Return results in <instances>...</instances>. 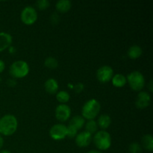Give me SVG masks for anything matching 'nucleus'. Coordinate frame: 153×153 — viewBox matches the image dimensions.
<instances>
[{
  "instance_id": "nucleus-1",
  "label": "nucleus",
  "mask_w": 153,
  "mask_h": 153,
  "mask_svg": "<svg viewBox=\"0 0 153 153\" xmlns=\"http://www.w3.org/2000/svg\"><path fill=\"white\" fill-rule=\"evenodd\" d=\"M18 121L16 117L12 114L4 115L0 118V134L10 136L17 130Z\"/></svg>"
},
{
  "instance_id": "nucleus-2",
  "label": "nucleus",
  "mask_w": 153,
  "mask_h": 153,
  "mask_svg": "<svg viewBox=\"0 0 153 153\" xmlns=\"http://www.w3.org/2000/svg\"><path fill=\"white\" fill-rule=\"evenodd\" d=\"M101 105L95 99H91L84 104L82 108V117L85 120H94L100 114Z\"/></svg>"
},
{
  "instance_id": "nucleus-3",
  "label": "nucleus",
  "mask_w": 153,
  "mask_h": 153,
  "mask_svg": "<svg viewBox=\"0 0 153 153\" xmlns=\"http://www.w3.org/2000/svg\"><path fill=\"white\" fill-rule=\"evenodd\" d=\"M29 73V66L25 61H14L10 65L9 73L13 79H22L25 77Z\"/></svg>"
},
{
  "instance_id": "nucleus-4",
  "label": "nucleus",
  "mask_w": 153,
  "mask_h": 153,
  "mask_svg": "<svg viewBox=\"0 0 153 153\" xmlns=\"http://www.w3.org/2000/svg\"><path fill=\"white\" fill-rule=\"evenodd\" d=\"M94 143L96 147L101 151L107 150L111 146V137L105 130L97 131L94 136Z\"/></svg>"
},
{
  "instance_id": "nucleus-5",
  "label": "nucleus",
  "mask_w": 153,
  "mask_h": 153,
  "mask_svg": "<svg viewBox=\"0 0 153 153\" xmlns=\"http://www.w3.org/2000/svg\"><path fill=\"white\" fill-rule=\"evenodd\" d=\"M126 80L132 91L140 92L144 88L145 78L140 72L137 70L131 72L127 76Z\"/></svg>"
},
{
  "instance_id": "nucleus-6",
  "label": "nucleus",
  "mask_w": 153,
  "mask_h": 153,
  "mask_svg": "<svg viewBox=\"0 0 153 153\" xmlns=\"http://www.w3.org/2000/svg\"><path fill=\"white\" fill-rule=\"evenodd\" d=\"M20 19L25 25H33L37 19V13L35 8L32 6H26L24 7L20 13Z\"/></svg>"
},
{
  "instance_id": "nucleus-7",
  "label": "nucleus",
  "mask_w": 153,
  "mask_h": 153,
  "mask_svg": "<svg viewBox=\"0 0 153 153\" xmlns=\"http://www.w3.org/2000/svg\"><path fill=\"white\" fill-rule=\"evenodd\" d=\"M49 136L54 140H61L67 136V126L64 124H55L49 130Z\"/></svg>"
},
{
  "instance_id": "nucleus-8",
  "label": "nucleus",
  "mask_w": 153,
  "mask_h": 153,
  "mask_svg": "<svg viewBox=\"0 0 153 153\" xmlns=\"http://www.w3.org/2000/svg\"><path fill=\"white\" fill-rule=\"evenodd\" d=\"M114 70L110 66L105 65L100 67L97 71V79L101 83H106L111 80Z\"/></svg>"
},
{
  "instance_id": "nucleus-9",
  "label": "nucleus",
  "mask_w": 153,
  "mask_h": 153,
  "mask_svg": "<svg viewBox=\"0 0 153 153\" xmlns=\"http://www.w3.org/2000/svg\"><path fill=\"white\" fill-rule=\"evenodd\" d=\"M55 115L60 122H66L71 116V108L66 104H60L55 108Z\"/></svg>"
},
{
  "instance_id": "nucleus-10",
  "label": "nucleus",
  "mask_w": 153,
  "mask_h": 153,
  "mask_svg": "<svg viewBox=\"0 0 153 153\" xmlns=\"http://www.w3.org/2000/svg\"><path fill=\"white\" fill-rule=\"evenodd\" d=\"M151 102V97L149 93L146 91H140L137 94L135 101V105L139 109H144L149 105Z\"/></svg>"
},
{
  "instance_id": "nucleus-11",
  "label": "nucleus",
  "mask_w": 153,
  "mask_h": 153,
  "mask_svg": "<svg viewBox=\"0 0 153 153\" xmlns=\"http://www.w3.org/2000/svg\"><path fill=\"white\" fill-rule=\"evenodd\" d=\"M92 139V134L88 133V131H84L77 134L76 136V143L79 147H87L91 144Z\"/></svg>"
},
{
  "instance_id": "nucleus-12",
  "label": "nucleus",
  "mask_w": 153,
  "mask_h": 153,
  "mask_svg": "<svg viewBox=\"0 0 153 153\" xmlns=\"http://www.w3.org/2000/svg\"><path fill=\"white\" fill-rule=\"evenodd\" d=\"M13 38L10 34L6 32H0V52L8 49L11 46Z\"/></svg>"
},
{
  "instance_id": "nucleus-13",
  "label": "nucleus",
  "mask_w": 153,
  "mask_h": 153,
  "mask_svg": "<svg viewBox=\"0 0 153 153\" xmlns=\"http://www.w3.org/2000/svg\"><path fill=\"white\" fill-rule=\"evenodd\" d=\"M59 86H58V82H57L56 79L53 78L47 79L44 83V88L47 93L49 94H55L58 92V90Z\"/></svg>"
},
{
  "instance_id": "nucleus-14",
  "label": "nucleus",
  "mask_w": 153,
  "mask_h": 153,
  "mask_svg": "<svg viewBox=\"0 0 153 153\" xmlns=\"http://www.w3.org/2000/svg\"><path fill=\"white\" fill-rule=\"evenodd\" d=\"M98 127L101 128L102 129H107L111 124V118L109 115L105 114H101L98 117L97 122Z\"/></svg>"
},
{
  "instance_id": "nucleus-15",
  "label": "nucleus",
  "mask_w": 153,
  "mask_h": 153,
  "mask_svg": "<svg viewBox=\"0 0 153 153\" xmlns=\"http://www.w3.org/2000/svg\"><path fill=\"white\" fill-rule=\"evenodd\" d=\"M72 7V2L70 0H59L55 4L57 11L60 13H67Z\"/></svg>"
},
{
  "instance_id": "nucleus-16",
  "label": "nucleus",
  "mask_w": 153,
  "mask_h": 153,
  "mask_svg": "<svg viewBox=\"0 0 153 153\" xmlns=\"http://www.w3.org/2000/svg\"><path fill=\"white\" fill-rule=\"evenodd\" d=\"M142 49L140 46L138 45H133L129 49H128L127 52V55L131 59H137V58H140L142 55Z\"/></svg>"
},
{
  "instance_id": "nucleus-17",
  "label": "nucleus",
  "mask_w": 153,
  "mask_h": 153,
  "mask_svg": "<svg viewBox=\"0 0 153 153\" xmlns=\"http://www.w3.org/2000/svg\"><path fill=\"white\" fill-rule=\"evenodd\" d=\"M85 120L84 119L82 116H79V115L73 117L70 120V123H69V126L76 128L77 131L81 129V128L85 126Z\"/></svg>"
},
{
  "instance_id": "nucleus-18",
  "label": "nucleus",
  "mask_w": 153,
  "mask_h": 153,
  "mask_svg": "<svg viewBox=\"0 0 153 153\" xmlns=\"http://www.w3.org/2000/svg\"><path fill=\"white\" fill-rule=\"evenodd\" d=\"M112 85L116 88H123L127 83L126 77L123 74H116L111 79Z\"/></svg>"
},
{
  "instance_id": "nucleus-19",
  "label": "nucleus",
  "mask_w": 153,
  "mask_h": 153,
  "mask_svg": "<svg viewBox=\"0 0 153 153\" xmlns=\"http://www.w3.org/2000/svg\"><path fill=\"white\" fill-rule=\"evenodd\" d=\"M142 146L146 150L149 152L153 151V137L152 134H145L143 136L141 139Z\"/></svg>"
},
{
  "instance_id": "nucleus-20",
  "label": "nucleus",
  "mask_w": 153,
  "mask_h": 153,
  "mask_svg": "<svg viewBox=\"0 0 153 153\" xmlns=\"http://www.w3.org/2000/svg\"><path fill=\"white\" fill-rule=\"evenodd\" d=\"M85 131H88L91 134H96L98 131V125L97 123V121L94 120H88V122L85 124Z\"/></svg>"
},
{
  "instance_id": "nucleus-21",
  "label": "nucleus",
  "mask_w": 153,
  "mask_h": 153,
  "mask_svg": "<svg viewBox=\"0 0 153 153\" xmlns=\"http://www.w3.org/2000/svg\"><path fill=\"white\" fill-rule=\"evenodd\" d=\"M56 99L61 104H66L70 99V96L68 92L65 91H61L56 94Z\"/></svg>"
},
{
  "instance_id": "nucleus-22",
  "label": "nucleus",
  "mask_w": 153,
  "mask_h": 153,
  "mask_svg": "<svg viewBox=\"0 0 153 153\" xmlns=\"http://www.w3.org/2000/svg\"><path fill=\"white\" fill-rule=\"evenodd\" d=\"M44 66L49 69H56L58 67V62L56 58L53 57H48L44 61Z\"/></svg>"
},
{
  "instance_id": "nucleus-23",
  "label": "nucleus",
  "mask_w": 153,
  "mask_h": 153,
  "mask_svg": "<svg viewBox=\"0 0 153 153\" xmlns=\"http://www.w3.org/2000/svg\"><path fill=\"white\" fill-rule=\"evenodd\" d=\"M128 151L130 153H141L142 146L140 143H137V142H133L129 145Z\"/></svg>"
},
{
  "instance_id": "nucleus-24",
  "label": "nucleus",
  "mask_w": 153,
  "mask_h": 153,
  "mask_svg": "<svg viewBox=\"0 0 153 153\" xmlns=\"http://www.w3.org/2000/svg\"><path fill=\"white\" fill-rule=\"evenodd\" d=\"M35 5L37 9L40 10H46V9H47L49 7L50 3H49L48 0H38V1H36Z\"/></svg>"
},
{
  "instance_id": "nucleus-25",
  "label": "nucleus",
  "mask_w": 153,
  "mask_h": 153,
  "mask_svg": "<svg viewBox=\"0 0 153 153\" xmlns=\"http://www.w3.org/2000/svg\"><path fill=\"white\" fill-rule=\"evenodd\" d=\"M67 137H70V138H73V137H76L77 135L78 131L74 128L73 127L70 126H67Z\"/></svg>"
},
{
  "instance_id": "nucleus-26",
  "label": "nucleus",
  "mask_w": 153,
  "mask_h": 153,
  "mask_svg": "<svg viewBox=\"0 0 153 153\" xmlns=\"http://www.w3.org/2000/svg\"><path fill=\"white\" fill-rule=\"evenodd\" d=\"M50 20L51 22H52L53 25H57L58 24L60 21V16L58 13H54L51 15V17H50Z\"/></svg>"
},
{
  "instance_id": "nucleus-27",
  "label": "nucleus",
  "mask_w": 153,
  "mask_h": 153,
  "mask_svg": "<svg viewBox=\"0 0 153 153\" xmlns=\"http://www.w3.org/2000/svg\"><path fill=\"white\" fill-rule=\"evenodd\" d=\"M73 89H74L75 93H76V94H80L85 89V85L82 83H78L75 85Z\"/></svg>"
},
{
  "instance_id": "nucleus-28",
  "label": "nucleus",
  "mask_w": 153,
  "mask_h": 153,
  "mask_svg": "<svg viewBox=\"0 0 153 153\" xmlns=\"http://www.w3.org/2000/svg\"><path fill=\"white\" fill-rule=\"evenodd\" d=\"M7 85L9 87H14L16 85V82L14 79H10L7 81Z\"/></svg>"
},
{
  "instance_id": "nucleus-29",
  "label": "nucleus",
  "mask_w": 153,
  "mask_h": 153,
  "mask_svg": "<svg viewBox=\"0 0 153 153\" xmlns=\"http://www.w3.org/2000/svg\"><path fill=\"white\" fill-rule=\"evenodd\" d=\"M4 67H5V64H4V62L2 60L0 59V73H1L4 71Z\"/></svg>"
},
{
  "instance_id": "nucleus-30",
  "label": "nucleus",
  "mask_w": 153,
  "mask_h": 153,
  "mask_svg": "<svg viewBox=\"0 0 153 153\" xmlns=\"http://www.w3.org/2000/svg\"><path fill=\"white\" fill-rule=\"evenodd\" d=\"M152 81L150 80L149 81V84H148V89H149V91H150V92H152L153 91V87H152Z\"/></svg>"
},
{
  "instance_id": "nucleus-31",
  "label": "nucleus",
  "mask_w": 153,
  "mask_h": 153,
  "mask_svg": "<svg viewBox=\"0 0 153 153\" xmlns=\"http://www.w3.org/2000/svg\"><path fill=\"white\" fill-rule=\"evenodd\" d=\"M8 49H9V52H10V54H13L15 52H16V50H15V48L13 47V46H10Z\"/></svg>"
},
{
  "instance_id": "nucleus-32",
  "label": "nucleus",
  "mask_w": 153,
  "mask_h": 153,
  "mask_svg": "<svg viewBox=\"0 0 153 153\" xmlns=\"http://www.w3.org/2000/svg\"><path fill=\"white\" fill-rule=\"evenodd\" d=\"M3 144H4V140H3L2 137H1V135L0 134V149H1V147H2Z\"/></svg>"
},
{
  "instance_id": "nucleus-33",
  "label": "nucleus",
  "mask_w": 153,
  "mask_h": 153,
  "mask_svg": "<svg viewBox=\"0 0 153 153\" xmlns=\"http://www.w3.org/2000/svg\"><path fill=\"white\" fill-rule=\"evenodd\" d=\"M87 153H102V152H100V150H90L89 152H88Z\"/></svg>"
},
{
  "instance_id": "nucleus-34",
  "label": "nucleus",
  "mask_w": 153,
  "mask_h": 153,
  "mask_svg": "<svg viewBox=\"0 0 153 153\" xmlns=\"http://www.w3.org/2000/svg\"><path fill=\"white\" fill-rule=\"evenodd\" d=\"M0 153H11V152H10V151L6 150V149H4V150H1V152H0Z\"/></svg>"
}]
</instances>
